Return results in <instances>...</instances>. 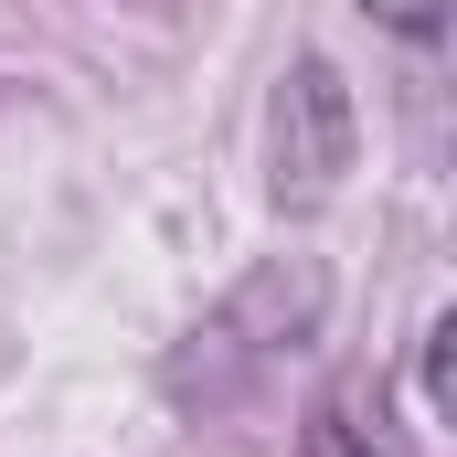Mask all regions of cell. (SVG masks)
I'll use <instances>...</instances> for the list:
<instances>
[{"instance_id": "cell-1", "label": "cell", "mask_w": 457, "mask_h": 457, "mask_svg": "<svg viewBox=\"0 0 457 457\" xmlns=\"http://www.w3.org/2000/svg\"><path fill=\"white\" fill-rule=\"evenodd\" d=\"M341 170H351V96L330 64H298L287 96H277V192L320 203Z\"/></svg>"}, {"instance_id": "cell-2", "label": "cell", "mask_w": 457, "mask_h": 457, "mask_svg": "<svg viewBox=\"0 0 457 457\" xmlns=\"http://www.w3.org/2000/svg\"><path fill=\"white\" fill-rule=\"evenodd\" d=\"M361 11H372L383 32H404V43H436V32H447V0H361Z\"/></svg>"}]
</instances>
